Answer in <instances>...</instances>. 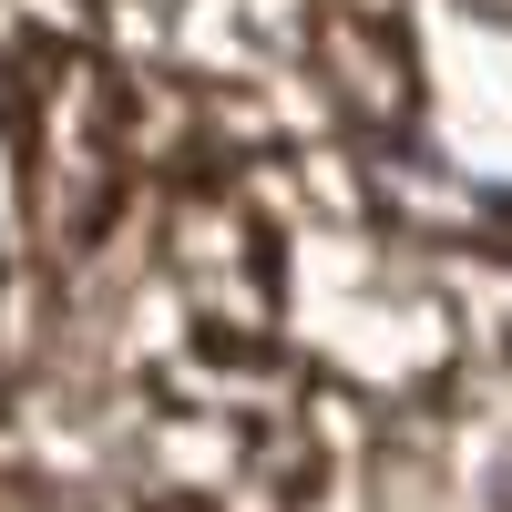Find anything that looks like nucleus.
Segmentation results:
<instances>
[{"instance_id":"1","label":"nucleus","mask_w":512,"mask_h":512,"mask_svg":"<svg viewBox=\"0 0 512 512\" xmlns=\"http://www.w3.org/2000/svg\"><path fill=\"white\" fill-rule=\"evenodd\" d=\"M492 11H512V0H492Z\"/></svg>"},{"instance_id":"2","label":"nucleus","mask_w":512,"mask_h":512,"mask_svg":"<svg viewBox=\"0 0 512 512\" xmlns=\"http://www.w3.org/2000/svg\"><path fill=\"white\" fill-rule=\"evenodd\" d=\"M502 512H512V492H502Z\"/></svg>"}]
</instances>
